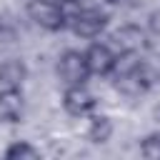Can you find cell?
Segmentation results:
<instances>
[{"label":"cell","mask_w":160,"mask_h":160,"mask_svg":"<svg viewBox=\"0 0 160 160\" xmlns=\"http://www.w3.org/2000/svg\"><path fill=\"white\" fill-rule=\"evenodd\" d=\"M8 160H38L40 158V150L35 148V145H30L28 140H15V142H10L8 148H5V152H2Z\"/></svg>","instance_id":"30bf717a"},{"label":"cell","mask_w":160,"mask_h":160,"mask_svg":"<svg viewBox=\"0 0 160 160\" xmlns=\"http://www.w3.org/2000/svg\"><path fill=\"white\" fill-rule=\"evenodd\" d=\"M62 110L70 118H90L92 112H98V98L85 85H65Z\"/></svg>","instance_id":"277c9868"},{"label":"cell","mask_w":160,"mask_h":160,"mask_svg":"<svg viewBox=\"0 0 160 160\" xmlns=\"http://www.w3.org/2000/svg\"><path fill=\"white\" fill-rule=\"evenodd\" d=\"M105 2H112V5H118V2H122V0H105Z\"/></svg>","instance_id":"4fadbf2b"},{"label":"cell","mask_w":160,"mask_h":160,"mask_svg":"<svg viewBox=\"0 0 160 160\" xmlns=\"http://www.w3.org/2000/svg\"><path fill=\"white\" fill-rule=\"evenodd\" d=\"M108 22H110L108 12L95 5H80V8L72 5V10H68V30L82 40L100 38L108 30Z\"/></svg>","instance_id":"6da1fadb"},{"label":"cell","mask_w":160,"mask_h":160,"mask_svg":"<svg viewBox=\"0 0 160 160\" xmlns=\"http://www.w3.org/2000/svg\"><path fill=\"white\" fill-rule=\"evenodd\" d=\"M115 132V125L108 115H100V112H92L88 118V130H85V138L95 145H105Z\"/></svg>","instance_id":"9c48e42d"},{"label":"cell","mask_w":160,"mask_h":160,"mask_svg":"<svg viewBox=\"0 0 160 160\" xmlns=\"http://www.w3.org/2000/svg\"><path fill=\"white\" fill-rule=\"evenodd\" d=\"M58 75L65 85H85L92 75L85 50H65L58 58Z\"/></svg>","instance_id":"3957f363"},{"label":"cell","mask_w":160,"mask_h":160,"mask_svg":"<svg viewBox=\"0 0 160 160\" xmlns=\"http://www.w3.org/2000/svg\"><path fill=\"white\" fill-rule=\"evenodd\" d=\"M28 80V65L20 58H10L0 62V88H22Z\"/></svg>","instance_id":"ba28073f"},{"label":"cell","mask_w":160,"mask_h":160,"mask_svg":"<svg viewBox=\"0 0 160 160\" xmlns=\"http://www.w3.org/2000/svg\"><path fill=\"white\" fill-rule=\"evenodd\" d=\"M28 18L48 30V32H60L68 28V8L58 0H28Z\"/></svg>","instance_id":"7a4b0ae2"},{"label":"cell","mask_w":160,"mask_h":160,"mask_svg":"<svg viewBox=\"0 0 160 160\" xmlns=\"http://www.w3.org/2000/svg\"><path fill=\"white\" fill-rule=\"evenodd\" d=\"M140 155L148 160H160V132H150L140 142Z\"/></svg>","instance_id":"8fae6325"},{"label":"cell","mask_w":160,"mask_h":160,"mask_svg":"<svg viewBox=\"0 0 160 160\" xmlns=\"http://www.w3.org/2000/svg\"><path fill=\"white\" fill-rule=\"evenodd\" d=\"M108 42L115 48L118 55L122 52H140L142 48H148V30L135 25V22H125L120 28H115L108 38Z\"/></svg>","instance_id":"5b68a950"},{"label":"cell","mask_w":160,"mask_h":160,"mask_svg":"<svg viewBox=\"0 0 160 160\" xmlns=\"http://www.w3.org/2000/svg\"><path fill=\"white\" fill-rule=\"evenodd\" d=\"M88 65H90V72L92 75H100V78H110L115 72V65H118V52L110 42H92L88 50Z\"/></svg>","instance_id":"8992f818"},{"label":"cell","mask_w":160,"mask_h":160,"mask_svg":"<svg viewBox=\"0 0 160 160\" xmlns=\"http://www.w3.org/2000/svg\"><path fill=\"white\" fill-rule=\"evenodd\" d=\"M25 98L20 88H0V122H20Z\"/></svg>","instance_id":"52a82bcc"},{"label":"cell","mask_w":160,"mask_h":160,"mask_svg":"<svg viewBox=\"0 0 160 160\" xmlns=\"http://www.w3.org/2000/svg\"><path fill=\"white\" fill-rule=\"evenodd\" d=\"M148 38H152V40H160V10H152L150 15H148Z\"/></svg>","instance_id":"7c38bea8"}]
</instances>
